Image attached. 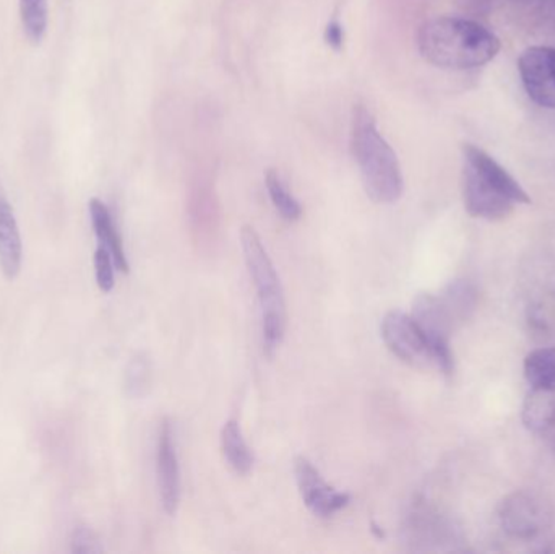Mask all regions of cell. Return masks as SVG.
<instances>
[{"mask_svg": "<svg viewBox=\"0 0 555 554\" xmlns=\"http://www.w3.org/2000/svg\"><path fill=\"white\" fill-rule=\"evenodd\" d=\"M23 246L18 223L12 205L0 184V270L7 280L18 276L22 270Z\"/></svg>", "mask_w": 555, "mask_h": 554, "instance_id": "obj_10", "label": "cell"}, {"mask_svg": "<svg viewBox=\"0 0 555 554\" xmlns=\"http://www.w3.org/2000/svg\"><path fill=\"white\" fill-rule=\"evenodd\" d=\"M159 497L166 514L175 516L181 501V474H179L178 452L171 420L165 418L159 428L158 452H156Z\"/></svg>", "mask_w": 555, "mask_h": 554, "instance_id": "obj_9", "label": "cell"}, {"mask_svg": "<svg viewBox=\"0 0 555 554\" xmlns=\"http://www.w3.org/2000/svg\"><path fill=\"white\" fill-rule=\"evenodd\" d=\"M501 39L481 23L462 16H439L417 33V49L429 64L447 70H468L491 62Z\"/></svg>", "mask_w": 555, "mask_h": 554, "instance_id": "obj_1", "label": "cell"}, {"mask_svg": "<svg viewBox=\"0 0 555 554\" xmlns=\"http://www.w3.org/2000/svg\"><path fill=\"white\" fill-rule=\"evenodd\" d=\"M518 70L530 100L555 109V48H528L518 61Z\"/></svg>", "mask_w": 555, "mask_h": 554, "instance_id": "obj_7", "label": "cell"}, {"mask_svg": "<svg viewBox=\"0 0 555 554\" xmlns=\"http://www.w3.org/2000/svg\"><path fill=\"white\" fill-rule=\"evenodd\" d=\"M462 152L463 162L469 163V165L479 169L486 178L491 179L499 188L504 189L517 204H531V197L527 194V191L521 188L520 182H518L504 166L499 165L489 153H486L485 150L479 149V146L472 145V143H465V145L462 146Z\"/></svg>", "mask_w": 555, "mask_h": 554, "instance_id": "obj_11", "label": "cell"}, {"mask_svg": "<svg viewBox=\"0 0 555 554\" xmlns=\"http://www.w3.org/2000/svg\"><path fill=\"white\" fill-rule=\"evenodd\" d=\"M382 338L388 350L404 363L436 366L429 340L413 315L403 311L387 312L382 321Z\"/></svg>", "mask_w": 555, "mask_h": 554, "instance_id": "obj_4", "label": "cell"}, {"mask_svg": "<svg viewBox=\"0 0 555 554\" xmlns=\"http://www.w3.org/2000/svg\"><path fill=\"white\" fill-rule=\"evenodd\" d=\"M525 426L533 433L550 431L555 426V387L531 389L521 413Z\"/></svg>", "mask_w": 555, "mask_h": 554, "instance_id": "obj_13", "label": "cell"}, {"mask_svg": "<svg viewBox=\"0 0 555 554\" xmlns=\"http://www.w3.org/2000/svg\"><path fill=\"white\" fill-rule=\"evenodd\" d=\"M499 523L508 536L531 539L553 523L550 504L537 494L520 491L511 494L499 506Z\"/></svg>", "mask_w": 555, "mask_h": 554, "instance_id": "obj_6", "label": "cell"}, {"mask_svg": "<svg viewBox=\"0 0 555 554\" xmlns=\"http://www.w3.org/2000/svg\"><path fill=\"white\" fill-rule=\"evenodd\" d=\"M94 273H96V283L101 292L109 293L114 288V259L109 249L98 244L94 250Z\"/></svg>", "mask_w": 555, "mask_h": 554, "instance_id": "obj_19", "label": "cell"}, {"mask_svg": "<svg viewBox=\"0 0 555 554\" xmlns=\"http://www.w3.org/2000/svg\"><path fill=\"white\" fill-rule=\"evenodd\" d=\"M351 149L361 171L365 194L377 204H395L403 195L400 162L387 140L378 132L371 111L354 107Z\"/></svg>", "mask_w": 555, "mask_h": 554, "instance_id": "obj_2", "label": "cell"}, {"mask_svg": "<svg viewBox=\"0 0 555 554\" xmlns=\"http://www.w3.org/2000/svg\"><path fill=\"white\" fill-rule=\"evenodd\" d=\"M88 208H90L91 224H93L98 244L109 249L117 270L124 273L129 272V262H127L122 240H120L119 231H117L113 217H111L109 208L100 198H91Z\"/></svg>", "mask_w": 555, "mask_h": 554, "instance_id": "obj_12", "label": "cell"}, {"mask_svg": "<svg viewBox=\"0 0 555 554\" xmlns=\"http://www.w3.org/2000/svg\"><path fill=\"white\" fill-rule=\"evenodd\" d=\"M150 381V364L146 357L139 355L130 361L126 374V387L130 396L140 397L146 392Z\"/></svg>", "mask_w": 555, "mask_h": 554, "instance_id": "obj_18", "label": "cell"}, {"mask_svg": "<svg viewBox=\"0 0 555 554\" xmlns=\"http://www.w3.org/2000/svg\"><path fill=\"white\" fill-rule=\"evenodd\" d=\"M294 475H296L300 498L313 516L328 519L333 514L348 506L351 497L348 493H339L335 488L330 487L306 458L296 459Z\"/></svg>", "mask_w": 555, "mask_h": 554, "instance_id": "obj_8", "label": "cell"}, {"mask_svg": "<svg viewBox=\"0 0 555 554\" xmlns=\"http://www.w3.org/2000/svg\"><path fill=\"white\" fill-rule=\"evenodd\" d=\"M221 446H223L224 458L236 474H249L254 464V455L249 446L246 445L241 431L240 423L230 420L221 431Z\"/></svg>", "mask_w": 555, "mask_h": 554, "instance_id": "obj_14", "label": "cell"}, {"mask_svg": "<svg viewBox=\"0 0 555 554\" xmlns=\"http://www.w3.org/2000/svg\"><path fill=\"white\" fill-rule=\"evenodd\" d=\"M463 202L472 217L488 221H501L514 214L515 201L481 171L463 162Z\"/></svg>", "mask_w": 555, "mask_h": 554, "instance_id": "obj_5", "label": "cell"}, {"mask_svg": "<svg viewBox=\"0 0 555 554\" xmlns=\"http://www.w3.org/2000/svg\"><path fill=\"white\" fill-rule=\"evenodd\" d=\"M241 244H243L244 259H246L250 279L259 293L266 353L272 357L273 351L283 342L287 321L286 302H284L280 276L263 247L262 240L253 227L243 228Z\"/></svg>", "mask_w": 555, "mask_h": 554, "instance_id": "obj_3", "label": "cell"}, {"mask_svg": "<svg viewBox=\"0 0 555 554\" xmlns=\"http://www.w3.org/2000/svg\"><path fill=\"white\" fill-rule=\"evenodd\" d=\"M525 377L531 389L555 387V348H538L525 358Z\"/></svg>", "mask_w": 555, "mask_h": 554, "instance_id": "obj_15", "label": "cell"}, {"mask_svg": "<svg viewBox=\"0 0 555 554\" xmlns=\"http://www.w3.org/2000/svg\"><path fill=\"white\" fill-rule=\"evenodd\" d=\"M23 29L33 42L44 38L48 29V0H20Z\"/></svg>", "mask_w": 555, "mask_h": 554, "instance_id": "obj_16", "label": "cell"}, {"mask_svg": "<svg viewBox=\"0 0 555 554\" xmlns=\"http://www.w3.org/2000/svg\"><path fill=\"white\" fill-rule=\"evenodd\" d=\"M267 189H269L270 198L278 210V214L287 221L299 220L302 215L299 202L289 194L286 185L281 181L280 175L273 169H270L266 176Z\"/></svg>", "mask_w": 555, "mask_h": 554, "instance_id": "obj_17", "label": "cell"}, {"mask_svg": "<svg viewBox=\"0 0 555 554\" xmlns=\"http://www.w3.org/2000/svg\"><path fill=\"white\" fill-rule=\"evenodd\" d=\"M72 552L74 553H101L103 546H101L100 539L96 533L87 526L75 527L74 533L70 539Z\"/></svg>", "mask_w": 555, "mask_h": 554, "instance_id": "obj_20", "label": "cell"}, {"mask_svg": "<svg viewBox=\"0 0 555 554\" xmlns=\"http://www.w3.org/2000/svg\"><path fill=\"white\" fill-rule=\"evenodd\" d=\"M325 41L330 48L339 51L345 44V29H343L341 23L338 20H332L325 28Z\"/></svg>", "mask_w": 555, "mask_h": 554, "instance_id": "obj_21", "label": "cell"}]
</instances>
